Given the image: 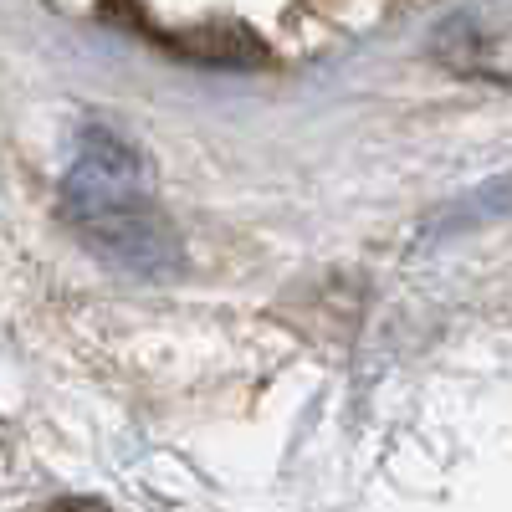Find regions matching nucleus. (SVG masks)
<instances>
[{
  "label": "nucleus",
  "instance_id": "f257e3e1",
  "mask_svg": "<svg viewBox=\"0 0 512 512\" xmlns=\"http://www.w3.org/2000/svg\"><path fill=\"white\" fill-rule=\"evenodd\" d=\"M67 205L77 210L82 236H88L108 262L134 267L144 277H164L180 267V241L169 221L144 200L139 159L108 128H88L82 164L67 180Z\"/></svg>",
  "mask_w": 512,
  "mask_h": 512
}]
</instances>
